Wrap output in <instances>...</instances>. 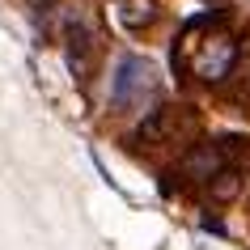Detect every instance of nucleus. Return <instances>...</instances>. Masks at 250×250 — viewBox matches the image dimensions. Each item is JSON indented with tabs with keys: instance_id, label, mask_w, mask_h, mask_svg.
<instances>
[{
	"instance_id": "obj_1",
	"label": "nucleus",
	"mask_w": 250,
	"mask_h": 250,
	"mask_svg": "<svg viewBox=\"0 0 250 250\" xmlns=\"http://www.w3.org/2000/svg\"><path fill=\"white\" fill-rule=\"evenodd\" d=\"M157 89V72L145 55H123L115 64V77H110V106H140L148 93Z\"/></svg>"
},
{
	"instance_id": "obj_3",
	"label": "nucleus",
	"mask_w": 250,
	"mask_h": 250,
	"mask_svg": "<svg viewBox=\"0 0 250 250\" xmlns=\"http://www.w3.org/2000/svg\"><path fill=\"white\" fill-rule=\"evenodd\" d=\"M64 51H68V68L77 72L81 81L89 77L93 68V55H98V34H93V26L85 21V17H68L64 21Z\"/></svg>"
},
{
	"instance_id": "obj_2",
	"label": "nucleus",
	"mask_w": 250,
	"mask_h": 250,
	"mask_svg": "<svg viewBox=\"0 0 250 250\" xmlns=\"http://www.w3.org/2000/svg\"><path fill=\"white\" fill-rule=\"evenodd\" d=\"M237 42L229 39V34H212V39L199 42L195 51V77L199 81H225L229 72L237 68Z\"/></svg>"
}]
</instances>
